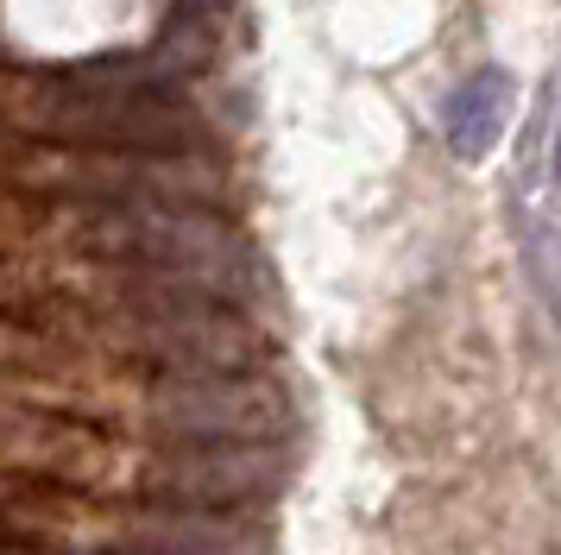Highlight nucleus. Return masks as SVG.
Wrapping results in <instances>:
<instances>
[{"instance_id":"obj_1","label":"nucleus","mask_w":561,"mask_h":555,"mask_svg":"<svg viewBox=\"0 0 561 555\" xmlns=\"http://www.w3.org/2000/svg\"><path fill=\"white\" fill-rule=\"evenodd\" d=\"M297 435V404L272 373L146 378V442H284Z\"/></svg>"},{"instance_id":"obj_2","label":"nucleus","mask_w":561,"mask_h":555,"mask_svg":"<svg viewBox=\"0 0 561 555\" xmlns=\"http://www.w3.org/2000/svg\"><path fill=\"white\" fill-rule=\"evenodd\" d=\"M0 467L38 474L102 499H139L146 486V442L114 429L51 417V410H7L0 404Z\"/></svg>"},{"instance_id":"obj_3","label":"nucleus","mask_w":561,"mask_h":555,"mask_svg":"<svg viewBox=\"0 0 561 555\" xmlns=\"http://www.w3.org/2000/svg\"><path fill=\"white\" fill-rule=\"evenodd\" d=\"M505 114H511V82L499 70H485V76H473L467 89H455V101H448V139H455V151L480 158V151L499 139Z\"/></svg>"},{"instance_id":"obj_4","label":"nucleus","mask_w":561,"mask_h":555,"mask_svg":"<svg viewBox=\"0 0 561 555\" xmlns=\"http://www.w3.org/2000/svg\"><path fill=\"white\" fill-rule=\"evenodd\" d=\"M178 13H203V20H215V13H221V0H178Z\"/></svg>"},{"instance_id":"obj_5","label":"nucleus","mask_w":561,"mask_h":555,"mask_svg":"<svg viewBox=\"0 0 561 555\" xmlns=\"http://www.w3.org/2000/svg\"><path fill=\"white\" fill-rule=\"evenodd\" d=\"M556 177H561V139H556Z\"/></svg>"},{"instance_id":"obj_6","label":"nucleus","mask_w":561,"mask_h":555,"mask_svg":"<svg viewBox=\"0 0 561 555\" xmlns=\"http://www.w3.org/2000/svg\"><path fill=\"white\" fill-rule=\"evenodd\" d=\"M0 70H7V64H0Z\"/></svg>"}]
</instances>
